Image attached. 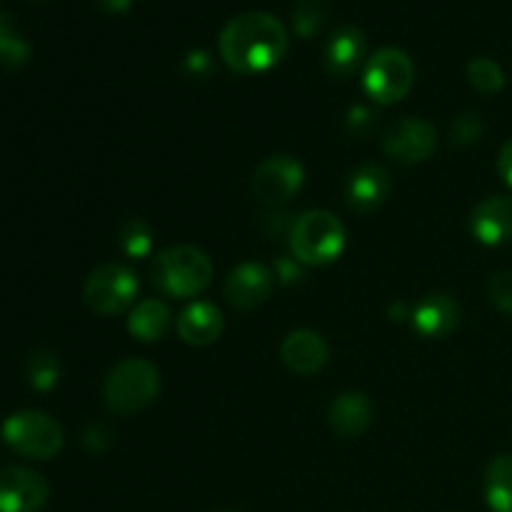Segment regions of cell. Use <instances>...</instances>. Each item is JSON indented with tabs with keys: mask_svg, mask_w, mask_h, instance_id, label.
<instances>
[{
	"mask_svg": "<svg viewBox=\"0 0 512 512\" xmlns=\"http://www.w3.org/2000/svg\"><path fill=\"white\" fill-rule=\"evenodd\" d=\"M220 58L240 75L265 73L288 53V30L265 10H248L228 20L218 38Z\"/></svg>",
	"mask_w": 512,
	"mask_h": 512,
	"instance_id": "1",
	"label": "cell"
},
{
	"mask_svg": "<svg viewBox=\"0 0 512 512\" xmlns=\"http://www.w3.org/2000/svg\"><path fill=\"white\" fill-rule=\"evenodd\" d=\"M153 285L168 298H193L213 283V263L193 245H173L155 255Z\"/></svg>",
	"mask_w": 512,
	"mask_h": 512,
	"instance_id": "2",
	"label": "cell"
},
{
	"mask_svg": "<svg viewBox=\"0 0 512 512\" xmlns=\"http://www.w3.org/2000/svg\"><path fill=\"white\" fill-rule=\"evenodd\" d=\"M160 393V370L140 358L115 365L103 380V403L113 415H135Z\"/></svg>",
	"mask_w": 512,
	"mask_h": 512,
	"instance_id": "3",
	"label": "cell"
},
{
	"mask_svg": "<svg viewBox=\"0 0 512 512\" xmlns=\"http://www.w3.org/2000/svg\"><path fill=\"white\" fill-rule=\"evenodd\" d=\"M345 248V225L330 210H308L293 220L290 250L300 265H328Z\"/></svg>",
	"mask_w": 512,
	"mask_h": 512,
	"instance_id": "4",
	"label": "cell"
},
{
	"mask_svg": "<svg viewBox=\"0 0 512 512\" xmlns=\"http://www.w3.org/2000/svg\"><path fill=\"white\" fill-rule=\"evenodd\" d=\"M3 440L13 453L30 460H50L63 450L65 435L58 420L40 410H20L3 423Z\"/></svg>",
	"mask_w": 512,
	"mask_h": 512,
	"instance_id": "5",
	"label": "cell"
},
{
	"mask_svg": "<svg viewBox=\"0 0 512 512\" xmlns=\"http://www.w3.org/2000/svg\"><path fill=\"white\" fill-rule=\"evenodd\" d=\"M415 83V63L405 50L380 48L370 55L363 73L365 93L380 105H393L410 93Z\"/></svg>",
	"mask_w": 512,
	"mask_h": 512,
	"instance_id": "6",
	"label": "cell"
},
{
	"mask_svg": "<svg viewBox=\"0 0 512 512\" xmlns=\"http://www.w3.org/2000/svg\"><path fill=\"white\" fill-rule=\"evenodd\" d=\"M138 275L123 263L98 265L83 285V303L95 315H118L138 298Z\"/></svg>",
	"mask_w": 512,
	"mask_h": 512,
	"instance_id": "7",
	"label": "cell"
},
{
	"mask_svg": "<svg viewBox=\"0 0 512 512\" xmlns=\"http://www.w3.org/2000/svg\"><path fill=\"white\" fill-rule=\"evenodd\" d=\"M305 170L293 155H273L263 160L253 175V195L265 208H280L290 203L303 188Z\"/></svg>",
	"mask_w": 512,
	"mask_h": 512,
	"instance_id": "8",
	"label": "cell"
},
{
	"mask_svg": "<svg viewBox=\"0 0 512 512\" xmlns=\"http://www.w3.org/2000/svg\"><path fill=\"white\" fill-rule=\"evenodd\" d=\"M438 148V130L423 118H403L383 133V150L398 163H423Z\"/></svg>",
	"mask_w": 512,
	"mask_h": 512,
	"instance_id": "9",
	"label": "cell"
},
{
	"mask_svg": "<svg viewBox=\"0 0 512 512\" xmlns=\"http://www.w3.org/2000/svg\"><path fill=\"white\" fill-rule=\"evenodd\" d=\"M48 498V483L35 470H0V512H40L48 503Z\"/></svg>",
	"mask_w": 512,
	"mask_h": 512,
	"instance_id": "10",
	"label": "cell"
},
{
	"mask_svg": "<svg viewBox=\"0 0 512 512\" xmlns=\"http://www.w3.org/2000/svg\"><path fill=\"white\" fill-rule=\"evenodd\" d=\"M275 285V275L260 263H243L230 270L225 280V298L238 310H255L270 298Z\"/></svg>",
	"mask_w": 512,
	"mask_h": 512,
	"instance_id": "11",
	"label": "cell"
},
{
	"mask_svg": "<svg viewBox=\"0 0 512 512\" xmlns=\"http://www.w3.org/2000/svg\"><path fill=\"white\" fill-rule=\"evenodd\" d=\"M470 233L483 245H505L512 240V198L493 195L478 203L470 215Z\"/></svg>",
	"mask_w": 512,
	"mask_h": 512,
	"instance_id": "12",
	"label": "cell"
},
{
	"mask_svg": "<svg viewBox=\"0 0 512 512\" xmlns=\"http://www.w3.org/2000/svg\"><path fill=\"white\" fill-rule=\"evenodd\" d=\"M368 55V38L355 25H343L325 45V68L335 78H350L360 70Z\"/></svg>",
	"mask_w": 512,
	"mask_h": 512,
	"instance_id": "13",
	"label": "cell"
},
{
	"mask_svg": "<svg viewBox=\"0 0 512 512\" xmlns=\"http://www.w3.org/2000/svg\"><path fill=\"white\" fill-rule=\"evenodd\" d=\"M390 190H393V180H390L388 170L378 163H363L350 175L345 198L353 210L370 213L388 200Z\"/></svg>",
	"mask_w": 512,
	"mask_h": 512,
	"instance_id": "14",
	"label": "cell"
},
{
	"mask_svg": "<svg viewBox=\"0 0 512 512\" xmlns=\"http://www.w3.org/2000/svg\"><path fill=\"white\" fill-rule=\"evenodd\" d=\"M460 315H463V308H460V303L453 295H428L415 308L413 328L415 333H420L428 340L448 338L460 325Z\"/></svg>",
	"mask_w": 512,
	"mask_h": 512,
	"instance_id": "15",
	"label": "cell"
},
{
	"mask_svg": "<svg viewBox=\"0 0 512 512\" xmlns=\"http://www.w3.org/2000/svg\"><path fill=\"white\" fill-rule=\"evenodd\" d=\"M280 358L293 373L313 375L325 368L330 348L323 335L313 333V330H293L280 345Z\"/></svg>",
	"mask_w": 512,
	"mask_h": 512,
	"instance_id": "16",
	"label": "cell"
},
{
	"mask_svg": "<svg viewBox=\"0 0 512 512\" xmlns=\"http://www.w3.org/2000/svg\"><path fill=\"white\" fill-rule=\"evenodd\" d=\"M328 423L340 438H358L373 423V403L365 393H343L330 403Z\"/></svg>",
	"mask_w": 512,
	"mask_h": 512,
	"instance_id": "17",
	"label": "cell"
},
{
	"mask_svg": "<svg viewBox=\"0 0 512 512\" xmlns=\"http://www.w3.org/2000/svg\"><path fill=\"white\" fill-rule=\"evenodd\" d=\"M220 333H223V313L213 303L198 300L180 313L178 335L188 345L203 348V345L215 343Z\"/></svg>",
	"mask_w": 512,
	"mask_h": 512,
	"instance_id": "18",
	"label": "cell"
},
{
	"mask_svg": "<svg viewBox=\"0 0 512 512\" xmlns=\"http://www.w3.org/2000/svg\"><path fill=\"white\" fill-rule=\"evenodd\" d=\"M170 328V308L158 298L143 300L128 318V330L140 343H158Z\"/></svg>",
	"mask_w": 512,
	"mask_h": 512,
	"instance_id": "19",
	"label": "cell"
},
{
	"mask_svg": "<svg viewBox=\"0 0 512 512\" xmlns=\"http://www.w3.org/2000/svg\"><path fill=\"white\" fill-rule=\"evenodd\" d=\"M485 503L493 512H512V455H495L485 468Z\"/></svg>",
	"mask_w": 512,
	"mask_h": 512,
	"instance_id": "20",
	"label": "cell"
},
{
	"mask_svg": "<svg viewBox=\"0 0 512 512\" xmlns=\"http://www.w3.org/2000/svg\"><path fill=\"white\" fill-rule=\"evenodd\" d=\"M30 60V45L13 25V20L0 13V65L10 70L23 68Z\"/></svg>",
	"mask_w": 512,
	"mask_h": 512,
	"instance_id": "21",
	"label": "cell"
},
{
	"mask_svg": "<svg viewBox=\"0 0 512 512\" xmlns=\"http://www.w3.org/2000/svg\"><path fill=\"white\" fill-rule=\"evenodd\" d=\"M330 18L328 0H298L293 10V28L300 38L310 40L325 28Z\"/></svg>",
	"mask_w": 512,
	"mask_h": 512,
	"instance_id": "22",
	"label": "cell"
},
{
	"mask_svg": "<svg viewBox=\"0 0 512 512\" xmlns=\"http://www.w3.org/2000/svg\"><path fill=\"white\" fill-rule=\"evenodd\" d=\"M118 243L130 258H145L153 250V230L143 218H130L120 225Z\"/></svg>",
	"mask_w": 512,
	"mask_h": 512,
	"instance_id": "23",
	"label": "cell"
},
{
	"mask_svg": "<svg viewBox=\"0 0 512 512\" xmlns=\"http://www.w3.org/2000/svg\"><path fill=\"white\" fill-rule=\"evenodd\" d=\"M60 380V360L50 350H38L28 360V383L40 393H48Z\"/></svg>",
	"mask_w": 512,
	"mask_h": 512,
	"instance_id": "24",
	"label": "cell"
},
{
	"mask_svg": "<svg viewBox=\"0 0 512 512\" xmlns=\"http://www.w3.org/2000/svg\"><path fill=\"white\" fill-rule=\"evenodd\" d=\"M468 80L480 93H498L505 85V73L493 58H473L468 63Z\"/></svg>",
	"mask_w": 512,
	"mask_h": 512,
	"instance_id": "25",
	"label": "cell"
},
{
	"mask_svg": "<svg viewBox=\"0 0 512 512\" xmlns=\"http://www.w3.org/2000/svg\"><path fill=\"white\" fill-rule=\"evenodd\" d=\"M488 295L493 305L512 315V270H498L488 283Z\"/></svg>",
	"mask_w": 512,
	"mask_h": 512,
	"instance_id": "26",
	"label": "cell"
},
{
	"mask_svg": "<svg viewBox=\"0 0 512 512\" xmlns=\"http://www.w3.org/2000/svg\"><path fill=\"white\" fill-rule=\"evenodd\" d=\"M480 135H483V120H480V115L465 113L455 120L450 138H453V145H470L475 140H480Z\"/></svg>",
	"mask_w": 512,
	"mask_h": 512,
	"instance_id": "27",
	"label": "cell"
},
{
	"mask_svg": "<svg viewBox=\"0 0 512 512\" xmlns=\"http://www.w3.org/2000/svg\"><path fill=\"white\" fill-rule=\"evenodd\" d=\"M113 438V433H110L108 425H93V428L85 430V448L88 450H105L108 448V440Z\"/></svg>",
	"mask_w": 512,
	"mask_h": 512,
	"instance_id": "28",
	"label": "cell"
},
{
	"mask_svg": "<svg viewBox=\"0 0 512 512\" xmlns=\"http://www.w3.org/2000/svg\"><path fill=\"white\" fill-rule=\"evenodd\" d=\"M210 65L213 63H210V55L205 53V50H195V53H190L188 58H185V68L193 70V73H198V75L208 73Z\"/></svg>",
	"mask_w": 512,
	"mask_h": 512,
	"instance_id": "29",
	"label": "cell"
},
{
	"mask_svg": "<svg viewBox=\"0 0 512 512\" xmlns=\"http://www.w3.org/2000/svg\"><path fill=\"white\" fill-rule=\"evenodd\" d=\"M498 170H500V175H503L505 183H508L512 188V138L503 145V150H500Z\"/></svg>",
	"mask_w": 512,
	"mask_h": 512,
	"instance_id": "30",
	"label": "cell"
},
{
	"mask_svg": "<svg viewBox=\"0 0 512 512\" xmlns=\"http://www.w3.org/2000/svg\"><path fill=\"white\" fill-rule=\"evenodd\" d=\"M95 3H98V8L103 10V13L123 15V13H128L130 5H133V0H95Z\"/></svg>",
	"mask_w": 512,
	"mask_h": 512,
	"instance_id": "31",
	"label": "cell"
},
{
	"mask_svg": "<svg viewBox=\"0 0 512 512\" xmlns=\"http://www.w3.org/2000/svg\"><path fill=\"white\" fill-rule=\"evenodd\" d=\"M223 512H238V510H223Z\"/></svg>",
	"mask_w": 512,
	"mask_h": 512,
	"instance_id": "32",
	"label": "cell"
}]
</instances>
